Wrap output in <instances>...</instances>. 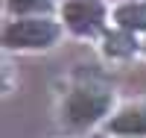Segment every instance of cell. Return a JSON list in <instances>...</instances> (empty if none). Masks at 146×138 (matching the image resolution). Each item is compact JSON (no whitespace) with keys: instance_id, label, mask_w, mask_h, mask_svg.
Wrapping results in <instances>:
<instances>
[{"instance_id":"obj_6","label":"cell","mask_w":146,"mask_h":138,"mask_svg":"<svg viewBox=\"0 0 146 138\" xmlns=\"http://www.w3.org/2000/svg\"><path fill=\"white\" fill-rule=\"evenodd\" d=\"M100 41H102L100 44L102 53L108 59H131V56L143 53V44H140L137 35H131L126 30H117V27H108V32L102 35Z\"/></svg>"},{"instance_id":"obj_3","label":"cell","mask_w":146,"mask_h":138,"mask_svg":"<svg viewBox=\"0 0 146 138\" xmlns=\"http://www.w3.org/2000/svg\"><path fill=\"white\" fill-rule=\"evenodd\" d=\"M58 21L76 38H102L108 32L111 9L108 0H62Z\"/></svg>"},{"instance_id":"obj_8","label":"cell","mask_w":146,"mask_h":138,"mask_svg":"<svg viewBox=\"0 0 146 138\" xmlns=\"http://www.w3.org/2000/svg\"><path fill=\"white\" fill-rule=\"evenodd\" d=\"M140 44H143V56H146V35H143V38H140Z\"/></svg>"},{"instance_id":"obj_5","label":"cell","mask_w":146,"mask_h":138,"mask_svg":"<svg viewBox=\"0 0 146 138\" xmlns=\"http://www.w3.org/2000/svg\"><path fill=\"white\" fill-rule=\"evenodd\" d=\"M111 24L131 35H146V0H123L111 9Z\"/></svg>"},{"instance_id":"obj_2","label":"cell","mask_w":146,"mask_h":138,"mask_svg":"<svg viewBox=\"0 0 146 138\" xmlns=\"http://www.w3.org/2000/svg\"><path fill=\"white\" fill-rule=\"evenodd\" d=\"M62 21L47 18H6L3 21V47L18 53H35V50H50L62 38Z\"/></svg>"},{"instance_id":"obj_7","label":"cell","mask_w":146,"mask_h":138,"mask_svg":"<svg viewBox=\"0 0 146 138\" xmlns=\"http://www.w3.org/2000/svg\"><path fill=\"white\" fill-rule=\"evenodd\" d=\"M6 18H47L56 12V0H3Z\"/></svg>"},{"instance_id":"obj_1","label":"cell","mask_w":146,"mask_h":138,"mask_svg":"<svg viewBox=\"0 0 146 138\" xmlns=\"http://www.w3.org/2000/svg\"><path fill=\"white\" fill-rule=\"evenodd\" d=\"M111 115H114V91H111V85H105L100 79L73 82L62 100V106H58L62 123L73 132L94 129L96 123L108 120Z\"/></svg>"},{"instance_id":"obj_10","label":"cell","mask_w":146,"mask_h":138,"mask_svg":"<svg viewBox=\"0 0 146 138\" xmlns=\"http://www.w3.org/2000/svg\"><path fill=\"white\" fill-rule=\"evenodd\" d=\"M114 3H123V0H114Z\"/></svg>"},{"instance_id":"obj_4","label":"cell","mask_w":146,"mask_h":138,"mask_svg":"<svg viewBox=\"0 0 146 138\" xmlns=\"http://www.w3.org/2000/svg\"><path fill=\"white\" fill-rule=\"evenodd\" d=\"M105 135L114 138H146V103H126L105 120Z\"/></svg>"},{"instance_id":"obj_9","label":"cell","mask_w":146,"mask_h":138,"mask_svg":"<svg viewBox=\"0 0 146 138\" xmlns=\"http://www.w3.org/2000/svg\"><path fill=\"white\" fill-rule=\"evenodd\" d=\"M91 138H105V135H91Z\"/></svg>"}]
</instances>
